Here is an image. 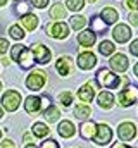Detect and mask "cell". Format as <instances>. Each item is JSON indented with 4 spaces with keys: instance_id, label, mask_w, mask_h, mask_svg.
<instances>
[{
    "instance_id": "obj_33",
    "label": "cell",
    "mask_w": 138,
    "mask_h": 148,
    "mask_svg": "<svg viewBox=\"0 0 138 148\" xmlns=\"http://www.w3.org/2000/svg\"><path fill=\"white\" fill-rule=\"evenodd\" d=\"M31 5L38 7V9H45L48 5V0H31Z\"/></svg>"
},
{
    "instance_id": "obj_40",
    "label": "cell",
    "mask_w": 138,
    "mask_h": 148,
    "mask_svg": "<svg viewBox=\"0 0 138 148\" xmlns=\"http://www.w3.org/2000/svg\"><path fill=\"white\" fill-rule=\"evenodd\" d=\"M23 138H24V141H26V143H31V141H33V136H31L30 133H26V134H24Z\"/></svg>"
},
{
    "instance_id": "obj_19",
    "label": "cell",
    "mask_w": 138,
    "mask_h": 148,
    "mask_svg": "<svg viewBox=\"0 0 138 148\" xmlns=\"http://www.w3.org/2000/svg\"><path fill=\"white\" fill-rule=\"evenodd\" d=\"M95 33L93 31H83V33H79L78 35V41H79V45H83V47H92L93 43H95Z\"/></svg>"
},
{
    "instance_id": "obj_5",
    "label": "cell",
    "mask_w": 138,
    "mask_h": 148,
    "mask_svg": "<svg viewBox=\"0 0 138 148\" xmlns=\"http://www.w3.org/2000/svg\"><path fill=\"white\" fill-rule=\"evenodd\" d=\"M95 143L97 145H107L112 140V129L107 124H97V133H95Z\"/></svg>"
},
{
    "instance_id": "obj_43",
    "label": "cell",
    "mask_w": 138,
    "mask_h": 148,
    "mask_svg": "<svg viewBox=\"0 0 138 148\" xmlns=\"http://www.w3.org/2000/svg\"><path fill=\"white\" fill-rule=\"evenodd\" d=\"M5 2H7V0H0V7H2V5H5Z\"/></svg>"
},
{
    "instance_id": "obj_25",
    "label": "cell",
    "mask_w": 138,
    "mask_h": 148,
    "mask_svg": "<svg viewBox=\"0 0 138 148\" xmlns=\"http://www.w3.org/2000/svg\"><path fill=\"white\" fill-rule=\"evenodd\" d=\"M33 134L38 136V138H43V136L48 134V127H47L45 124H41V122H36L33 126Z\"/></svg>"
},
{
    "instance_id": "obj_4",
    "label": "cell",
    "mask_w": 138,
    "mask_h": 148,
    "mask_svg": "<svg viewBox=\"0 0 138 148\" xmlns=\"http://www.w3.org/2000/svg\"><path fill=\"white\" fill-rule=\"evenodd\" d=\"M135 102H138V88L137 86H128L119 93V103L123 107H130Z\"/></svg>"
},
{
    "instance_id": "obj_36",
    "label": "cell",
    "mask_w": 138,
    "mask_h": 148,
    "mask_svg": "<svg viewBox=\"0 0 138 148\" xmlns=\"http://www.w3.org/2000/svg\"><path fill=\"white\" fill-rule=\"evenodd\" d=\"M126 7H130V9H133V10H137L138 9V0H126V3H124Z\"/></svg>"
},
{
    "instance_id": "obj_42",
    "label": "cell",
    "mask_w": 138,
    "mask_h": 148,
    "mask_svg": "<svg viewBox=\"0 0 138 148\" xmlns=\"http://www.w3.org/2000/svg\"><path fill=\"white\" fill-rule=\"evenodd\" d=\"M24 148H38V147H36V145H33V143H30V145H26Z\"/></svg>"
},
{
    "instance_id": "obj_28",
    "label": "cell",
    "mask_w": 138,
    "mask_h": 148,
    "mask_svg": "<svg viewBox=\"0 0 138 148\" xmlns=\"http://www.w3.org/2000/svg\"><path fill=\"white\" fill-rule=\"evenodd\" d=\"M105 21H102L100 17H93L92 19V28H93V31H97V33H104L105 31Z\"/></svg>"
},
{
    "instance_id": "obj_9",
    "label": "cell",
    "mask_w": 138,
    "mask_h": 148,
    "mask_svg": "<svg viewBox=\"0 0 138 148\" xmlns=\"http://www.w3.org/2000/svg\"><path fill=\"white\" fill-rule=\"evenodd\" d=\"M109 62H110V67H112L114 71H117V73L128 71V66H130V60H128L126 55H123V53H116Z\"/></svg>"
},
{
    "instance_id": "obj_6",
    "label": "cell",
    "mask_w": 138,
    "mask_h": 148,
    "mask_svg": "<svg viewBox=\"0 0 138 148\" xmlns=\"http://www.w3.org/2000/svg\"><path fill=\"white\" fill-rule=\"evenodd\" d=\"M43 84H45V73H41V71H34L28 76V79H26V86L30 88V90H41L43 88Z\"/></svg>"
},
{
    "instance_id": "obj_31",
    "label": "cell",
    "mask_w": 138,
    "mask_h": 148,
    "mask_svg": "<svg viewBox=\"0 0 138 148\" xmlns=\"http://www.w3.org/2000/svg\"><path fill=\"white\" fill-rule=\"evenodd\" d=\"M59 100H61V103H62L64 107H69V105L72 103V95H71L69 91H64V93H61Z\"/></svg>"
},
{
    "instance_id": "obj_16",
    "label": "cell",
    "mask_w": 138,
    "mask_h": 148,
    "mask_svg": "<svg viewBox=\"0 0 138 148\" xmlns=\"http://www.w3.org/2000/svg\"><path fill=\"white\" fill-rule=\"evenodd\" d=\"M97 103L102 107V109H110L114 105V97L110 91H102L99 97H97Z\"/></svg>"
},
{
    "instance_id": "obj_45",
    "label": "cell",
    "mask_w": 138,
    "mask_h": 148,
    "mask_svg": "<svg viewBox=\"0 0 138 148\" xmlns=\"http://www.w3.org/2000/svg\"><path fill=\"white\" fill-rule=\"evenodd\" d=\"M2 115H3V110H2V107H0V119H2Z\"/></svg>"
},
{
    "instance_id": "obj_13",
    "label": "cell",
    "mask_w": 138,
    "mask_h": 148,
    "mask_svg": "<svg viewBox=\"0 0 138 148\" xmlns=\"http://www.w3.org/2000/svg\"><path fill=\"white\" fill-rule=\"evenodd\" d=\"M24 109L28 114H36V112L43 110V107H41V97H28L26 98V102H24Z\"/></svg>"
},
{
    "instance_id": "obj_38",
    "label": "cell",
    "mask_w": 138,
    "mask_h": 148,
    "mask_svg": "<svg viewBox=\"0 0 138 148\" xmlns=\"http://www.w3.org/2000/svg\"><path fill=\"white\" fill-rule=\"evenodd\" d=\"M130 23L135 24V26H138V12H131V14H130Z\"/></svg>"
},
{
    "instance_id": "obj_7",
    "label": "cell",
    "mask_w": 138,
    "mask_h": 148,
    "mask_svg": "<svg viewBox=\"0 0 138 148\" xmlns=\"http://www.w3.org/2000/svg\"><path fill=\"white\" fill-rule=\"evenodd\" d=\"M135 134H137V127H135L133 122H123V124H119V127H117V136H119L123 141L133 140Z\"/></svg>"
},
{
    "instance_id": "obj_24",
    "label": "cell",
    "mask_w": 138,
    "mask_h": 148,
    "mask_svg": "<svg viewBox=\"0 0 138 148\" xmlns=\"http://www.w3.org/2000/svg\"><path fill=\"white\" fill-rule=\"evenodd\" d=\"M50 16L54 19H64L66 17V7L62 3H55L52 9H50Z\"/></svg>"
},
{
    "instance_id": "obj_34",
    "label": "cell",
    "mask_w": 138,
    "mask_h": 148,
    "mask_svg": "<svg viewBox=\"0 0 138 148\" xmlns=\"http://www.w3.org/2000/svg\"><path fill=\"white\" fill-rule=\"evenodd\" d=\"M41 148H59V143L55 140H47L45 143H41Z\"/></svg>"
},
{
    "instance_id": "obj_32",
    "label": "cell",
    "mask_w": 138,
    "mask_h": 148,
    "mask_svg": "<svg viewBox=\"0 0 138 148\" xmlns=\"http://www.w3.org/2000/svg\"><path fill=\"white\" fill-rule=\"evenodd\" d=\"M16 12H17V14H21V16H26V14H30V5H28V3H24V2H21V3H17Z\"/></svg>"
},
{
    "instance_id": "obj_41",
    "label": "cell",
    "mask_w": 138,
    "mask_h": 148,
    "mask_svg": "<svg viewBox=\"0 0 138 148\" xmlns=\"http://www.w3.org/2000/svg\"><path fill=\"white\" fill-rule=\"evenodd\" d=\"M110 148H131V147H128V145H124V143H114Z\"/></svg>"
},
{
    "instance_id": "obj_14",
    "label": "cell",
    "mask_w": 138,
    "mask_h": 148,
    "mask_svg": "<svg viewBox=\"0 0 138 148\" xmlns=\"http://www.w3.org/2000/svg\"><path fill=\"white\" fill-rule=\"evenodd\" d=\"M81 136L85 138V140H92V138H95V133H97V124L95 122H92V121H86V122H83L81 124Z\"/></svg>"
},
{
    "instance_id": "obj_10",
    "label": "cell",
    "mask_w": 138,
    "mask_h": 148,
    "mask_svg": "<svg viewBox=\"0 0 138 148\" xmlns=\"http://www.w3.org/2000/svg\"><path fill=\"white\" fill-rule=\"evenodd\" d=\"M31 52H33V55H34V60L40 62V64H47L50 60V50L45 45H38L36 43V45H33Z\"/></svg>"
},
{
    "instance_id": "obj_35",
    "label": "cell",
    "mask_w": 138,
    "mask_h": 148,
    "mask_svg": "<svg viewBox=\"0 0 138 148\" xmlns=\"http://www.w3.org/2000/svg\"><path fill=\"white\" fill-rule=\"evenodd\" d=\"M7 48H9V41H7L5 38H0V55H2V53H5V52H7Z\"/></svg>"
},
{
    "instance_id": "obj_11",
    "label": "cell",
    "mask_w": 138,
    "mask_h": 148,
    "mask_svg": "<svg viewBox=\"0 0 138 148\" xmlns=\"http://www.w3.org/2000/svg\"><path fill=\"white\" fill-rule=\"evenodd\" d=\"M112 36L117 43H126L130 38H131V29L126 26V24H117L112 31Z\"/></svg>"
},
{
    "instance_id": "obj_39",
    "label": "cell",
    "mask_w": 138,
    "mask_h": 148,
    "mask_svg": "<svg viewBox=\"0 0 138 148\" xmlns=\"http://www.w3.org/2000/svg\"><path fill=\"white\" fill-rule=\"evenodd\" d=\"M0 148H14V143H12L10 140H5V141L0 143Z\"/></svg>"
},
{
    "instance_id": "obj_29",
    "label": "cell",
    "mask_w": 138,
    "mask_h": 148,
    "mask_svg": "<svg viewBox=\"0 0 138 148\" xmlns=\"http://www.w3.org/2000/svg\"><path fill=\"white\" fill-rule=\"evenodd\" d=\"M66 5H68L71 10L78 12V10H81V9H83V5H85V0H68V2H66Z\"/></svg>"
},
{
    "instance_id": "obj_44",
    "label": "cell",
    "mask_w": 138,
    "mask_h": 148,
    "mask_svg": "<svg viewBox=\"0 0 138 148\" xmlns=\"http://www.w3.org/2000/svg\"><path fill=\"white\" fill-rule=\"evenodd\" d=\"M135 74H137V76H138V64H137V66H135Z\"/></svg>"
},
{
    "instance_id": "obj_20",
    "label": "cell",
    "mask_w": 138,
    "mask_h": 148,
    "mask_svg": "<svg viewBox=\"0 0 138 148\" xmlns=\"http://www.w3.org/2000/svg\"><path fill=\"white\" fill-rule=\"evenodd\" d=\"M117 10L116 9H112V7H105L102 10V19L105 21V24H114L116 21H117Z\"/></svg>"
},
{
    "instance_id": "obj_46",
    "label": "cell",
    "mask_w": 138,
    "mask_h": 148,
    "mask_svg": "<svg viewBox=\"0 0 138 148\" xmlns=\"http://www.w3.org/2000/svg\"><path fill=\"white\" fill-rule=\"evenodd\" d=\"M88 2H97V0H88Z\"/></svg>"
},
{
    "instance_id": "obj_37",
    "label": "cell",
    "mask_w": 138,
    "mask_h": 148,
    "mask_svg": "<svg viewBox=\"0 0 138 148\" xmlns=\"http://www.w3.org/2000/svg\"><path fill=\"white\" fill-rule=\"evenodd\" d=\"M130 52H131L133 55H137V57H138V40H135V41L131 43V47H130Z\"/></svg>"
},
{
    "instance_id": "obj_15",
    "label": "cell",
    "mask_w": 138,
    "mask_h": 148,
    "mask_svg": "<svg viewBox=\"0 0 138 148\" xmlns=\"http://www.w3.org/2000/svg\"><path fill=\"white\" fill-rule=\"evenodd\" d=\"M55 69H57V73L61 74V76H68V74L71 73V69H72L71 59H69V57H61V59L57 60V64H55Z\"/></svg>"
},
{
    "instance_id": "obj_47",
    "label": "cell",
    "mask_w": 138,
    "mask_h": 148,
    "mask_svg": "<svg viewBox=\"0 0 138 148\" xmlns=\"http://www.w3.org/2000/svg\"><path fill=\"white\" fill-rule=\"evenodd\" d=\"M0 138H2V129H0Z\"/></svg>"
},
{
    "instance_id": "obj_8",
    "label": "cell",
    "mask_w": 138,
    "mask_h": 148,
    "mask_svg": "<svg viewBox=\"0 0 138 148\" xmlns=\"http://www.w3.org/2000/svg\"><path fill=\"white\" fill-rule=\"evenodd\" d=\"M97 64V57L92 53V52H81L78 55V66L83 69V71H88L92 67H95Z\"/></svg>"
},
{
    "instance_id": "obj_21",
    "label": "cell",
    "mask_w": 138,
    "mask_h": 148,
    "mask_svg": "<svg viewBox=\"0 0 138 148\" xmlns=\"http://www.w3.org/2000/svg\"><path fill=\"white\" fill-rule=\"evenodd\" d=\"M23 26L28 29V31H33L34 28L38 26V17L34 16V14H26V16H23Z\"/></svg>"
},
{
    "instance_id": "obj_22",
    "label": "cell",
    "mask_w": 138,
    "mask_h": 148,
    "mask_svg": "<svg viewBox=\"0 0 138 148\" xmlns=\"http://www.w3.org/2000/svg\"><path fill=\"white\" fill-rule=\"evenodd\" d=\"M43 115H45V119L48 121V122H55L59 117H61V112L57 107H54V105H50L47 110H43Z\"/></svg>"
},
{
    "instance_id": "obj_3",
    "label": "cell",
    "mask_w": 138,
    "mask_h": 148,
    "mask_svg": "<svg viewBox=\"0 0 138 148\" xmlns=\"http://www.w3.org/2000/svg\"><path fill=\"white\" fill-rule=\"evenodd\" d=\"M19 103H21V95H19L17 91L9 90V91H5V93H3V97H2V105H3L9 112L17 110Z\"/></svg>"
},
{
    "instance_id": "obj_23",
    "label": "cell",
    "mask_w": 138,
    "mask_h": 148,
    "mask_svg": "<svg viewBox=\"0 0 138 148\" xmlns=\"http://www.w3.org/2000/svg\"><path fill=\"white\" fill-rule=\"evenodd\" d=\"M90 114H92V110H90V107H88L86 103H79V105L74 107V115H76L78 119H86Z\"/></svg>"
},
{
    "instance_id": "obj_2",
    "label": "cell",
    "mask_w": 138,
    "mask_h": 148,
    "mask_svg": "<svg viewBox=\"0 0 138 148\" xmlns=\"http://www.w3.org/2000/svg\"><path fill=\"white\" fill-rule=\"evenodd\" d=\"M97 83L102 88H117L119 84V77L114 73H110L109 69H100L97 73Z\"/></svg>"
},
{
    "instance_id": "obj_48",
    "label": "cell",
    "mask_w": 138,
    "mask_h": 148,
    "mask_svg": "<svg viewBox=\"0 0 138 148\" xmlns=\"http://www.w3.org/2000/svg\"><path fill=\"white\" fill-rule=\"evenodd\" d=\"M0 88H2V83H0Z\"/></svg>"
},
{
    "instance_id": "obj_17",
    "label": "cell",
    "mask_w": 138,
    "mask_h": 148,
    "mask_svg": "<svg viewBox=\"0 0 138 148\" xmlns=\"http://www.w3.org/2000/svg\"><path fill=\"white\" fill-rule=\"evenodd\" d=\"M57 131H59V134H61L62 138H71V136H74V124H72L71 121H62V122L59 124Z\"/></svg>"
},
{
    "instance_id": "obj_26",
    "label": "cell",
    "mask_w": 138,
    "mask_h": 148,
    "mask_svg": "<svg viewBox=\"0 0 138 148\" xmlns=\"http://www.w3.org/2000/svg\"><path fill=\"white\" fill-rule=\"evenodd\" d=\"M85 24H86V19L83 16H72L71 17V28L72 29H81Z\"/></svg>"
},
{
    "instance_id": "obj_27",
    "label": "cell",
    "mask_w": 138,
    "mask_h": 148,
    "mask_svg": "<svg viewBox=\"0 0 138 148\" xmlns=\"http://www.w3.org/2000/svg\"><path fill=\"white\" fill-rule=\"evenodd\" d=\"M114 43L112 41H102L100 43V47H99V50H100V53L102 55H110V53H114Z\"/></svg>"
},
{
    "instance_id": "obj_18",
    "label": "cell",
    "mask_w": 138,
    "mask_h": 148,
    "mask_svg": "<svg viewBox=\"0 0 138 148\" xmlns=\"http://www.w3.org/2000/svg\"><path fill=\"white\" fill-rule=\"evenodd\" d=\"M93 88H92V83H88V84H85V86H81L79 88V91H78V97H79V100L81 102H92L93 100Z\"/></svg>"
},
{
    "instance_id": "obj_30",
    "label": "cell",
    "mask_w": 138,
    "mask_h": 148,
    "mask_svg": "<svg viewBox=\"0 0 138 148\" xmlns=\"http://www.w3.org/2000/svg\"><path fill=\"white\" fill-rule=\"evenodd\" d=\"M9 33H10V36L14 38V40H23L24 38V33H23V29L19 26H10Z\"/></svg>"
},
{
    "instance_id": "obj_1",
    "label": "cell",
    "mask_w": 138,
    "mask_h": 148,
    "mask_svg": "<svg viewBox=\"0 0 138 148\" xmlns=\"http://www.w3.org/2000/svg\"><path fill=\"white\" fill-rule=\"evenodd\" d=\"M10 57L14 62H17L23 69H30L33 67L34 64V55L31 50H28L24 45H14L12 47V52H10Z\"/></svg>"
},
{
    "instance_id": "obj_12",
    "label": "cell",
    "mask_w": 138,
    "mask_h": 148,
    "mask_svg": "<svg viewBox=\"0 0 138 148\" xmlns=\"http://www.w3.org/2000/svg\"><path fill=\"white\" fill-rule=\"evenodd\" d=\"M48 35L54 38H59V40L66 38L69 35L68 24H64V23H54V24H50L48 26Z\"/></svg>"
}]
</instances>
